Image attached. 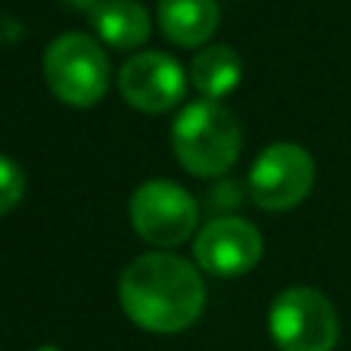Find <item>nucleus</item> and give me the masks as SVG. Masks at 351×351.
Instances as JSON below:
<instances>
[{
    "label": "nucleus",
    "mask_w": 351,
    "mask_h": 351,
    "mask_svg": "<svg viewBox=\"0 0 351 351\" xmlns=\"http://www.w3.org/2000/svg\"><path fill=\"white\" fill-rule=\"evenodd\" d=\"M119 305L140 330L171 336L202 317L206 283L193 261L174 252H146L121 271Z\"/></svg>",
    "instance_id": "1"
},
{
    "label": "nucleus",
    "mask_w": 351,
    "mask_h": 351,
    "mask_svg": "<svg viewBox=\"0 0 351 351\" xmlns=\"http://www.w3.org/2000/svg\"><path fill=\"white\" fill-rule=\"evenodd\" d=\"M44 81L60 103L90 109L109 90V56L97 38L66 32L44 50Z\"/></svg>",
    "instance_id": "3"
},
{
    "label": "nucleus",
    "mask_w": 351,
    "mask_h": 351,
    "mask_svg": "<svg viewBox=\"0 0 351 351\" xmlns=\"http://www.w3.org/2000/svg\"><path fill=\"white\" fill-rule=\"evenodd\" d=\"M314 159L298 143H271L249 168V196L265 212H289L302 206L314 186Z\"/></svg>",
    "instance_id": "6"
},
{
    "label": "nucleus",
    "mask_w": 351,
    "mask_h": 351,
    "mask_svg": "<svg viewBox=\"0 0 351 351\" xmlns=\"http://www.w3.org/2000/svg\"><path fill=\"white\" fill-rule=\"evenodd\" d=\"M159 28L178 47H202L218 32V0H159Z\"/></svg>",
    "instance_id": "9"
},
{
    "label": "nucleus",
    "mask_w": 351,
    "mask_h": 351,
    "mask_svg": "<svg viewBox=\"0 0 351 351\" xmlns=\"http://www.w3.org/2000/svg\"><path fill=\"white\" fill-rule=\"evenodd\" d=\"M128 215L140 239L156 249H174L186 243L199 227L196 199L174 180H146L134 190Z\"/></svg>",
    "instance_id": "5"
},
{
    "label": "nucleus",
    "mask_w": 351,
    "mask_h": 351,
    "mask_svg": "<svg viewBox=\"0 0 351 351\" xmlns=\"http://www.w3.org/2000/svg\"><path fill=\"white\" fill-rule=\"evenodd\" d=\"M265 239L258 227L243 218H215L193 239V258L199 271L212 277H243L261 261Z\"/></svg>",
    "instance_id": "8"
},
{
    "label": "nucleus",
    "mask_w": 351,
    "mask_h": 351,
    "mask_svg": "<svg viewBox=\"0 0 351 351\" xmlns=\"http://www.w3.org/2000/svg\"><path fill=\"white\" fill-rule=\"evenodd\" d=\"M174 159L193 178H224L239 159L243 128L218 99H193L171 125Z\"/></svg>",
    "instance_id": "2"
},
{
    "label": "nucleus",
    "mask_w": 351,
    "mask_h": 351,
    "mask_svg": "<svg viewBox=\"0 0 351 351\" xmlns=\"http://www.w3.org/2000/svg\"><path fill=\"white\" fill-rule=\"evenodd\" d=\"M119 90L128 106L146 115H162L180 106L186 93V72L174 56L140 50L119 69Z\"/></svg>",
    "instance_id": "7"
},
{
    "label": "nucleus",
    "mask_w": 351,
    "mask_h": 351,
    "mask_svg": "<svg viewBox=\"0 0 351 351\" xmlns=\"http://www.w3.org/2000/svg\"><path fill=\"white\" fill-rule=\"evenodd\" d=\"M90 25L103 44L115 50H140L153 34V22L137 0H103L90 13Z\"/></svg>",
    "instance_id": "10"
},
{
    "label": "nucleus",
    "mask_w": 351,
    "mask_h": 351,
    "mask_svg": "<svg viewBox=\"0 0 351 351\" xmlns=\"http://www.w3.org/2000/svg\"><path fill=\"white\" fill-rule=\"evenodd\" d=\"M34 351H60L56 345H40V348H34Z\"/></svg>",
    "instance_id": "14"
},
{
    "label": "nucleus",
    "mask_w": 351,
    "mask_h": 351,
    "mask_svg": "<svg viewBox=\"0 0 351 351\" xmlns=\"http://www.w3.org/2000/svg\"><path fill=\"white\" fill-rule=\"evenodd\" d=\"M267 332L280 351H332L339 345V314L314 286H289L267 311Z\"/></svg>",
    "instance_id": "4"
},
{
    "label": "nucleus",
    "mask_w": 351,
    "mask_h": 351,
    "mask_svg": "<svg viewBox=\"0 0 351 351\" xmlns=\"http://www.w3.org/2000/svg\"><path fill=\"white\" fill-rule=\"evenodd\" d=\"M243 81V60L230 44H215L199 50L190 62V84L202 93V99H224Z\"/></svg>",
    "instance_id": "11"
},
{
    "label": "nucleus",
    "mask_w": 351,
    "mask_h": 351,
    "mask_svg": "<svg viewBox=\"0 0 351 351\" xmlns=\"http://www.w3.org/2000/svg\"><path fill=\"white\" fill-rule=\"evenodd\" d=\"M25 196V171L10 156L0 153V218L10 215Z\"/></svg>",
    "instance_id": "12"
},
{
    "label": "nucleus",
    "mask_w": 351,
    "mask_h": 351,
    "mask_svg": "<svg viewBox=\"0 0 351 351\" xmlns=\"http://www.w3.org/2000/svg\"><path fill=\"white\" fill-rule=\"evenodd\" d=\"M62 3H66L69 10H81V13H87V16H90L93 10H97L99 3H103V0H62Z\"/></svg>",
    "instance_id": "13"
}]
</instances>
